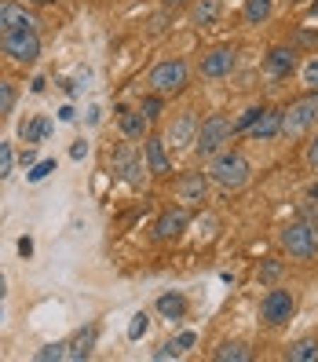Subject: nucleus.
<instances>
[{
  "instance_id": "obj_11",
  "label": "nucleus",
  "mask_w": 318,
  "mask_h": 362,
  "mask_svg": "<svg viewBox=\"0 0 318 362\" xmlns=\"http://www.w3.org/2000/svg\"><path fill=\"white\" fill-rule=\"evenodd\" d=\"M187 223H190L187 209H168V212H161V220L154 227V238L158 242H172V238H179V234L187 230Z\"/></svg>"
},
{
  "instance_id": "obj_21",
  "label": "nucleus",
  "mask_w": 318,
  "mask_h": 362,
  "mask_svg": "<svg viewBox=\"0 0 318 362\" xmlns=\"http://www.w3.org/2000/svg\"><path fill=\"white\" fill-rule=\"evenodd\" d=\"M158 311H161L165 318H183V315H187V296H183V293H165V296H158Z\"/></svg>"
},
{
  "instance_id": "obj_13",
  "label": "nucleus",
  "mask_w": 318,
  "mask_h": 362,
  "mask_svg": "<svg viewBox=\"0 0 318 362\" xmlns=\"http://www.w3.org/2000/svg\"><path fill=\"white\" fill-rule=\"evenodd\" d=\"M143 154H146V168H151V176H168L172 173V161H168V151H165V139H146L143 143Z\"/></svg>"
},
{
  "instance_id": "obj_40",
  "label": "nucleus",
  "mask_w": 318,
  "mask_h": 362,
  "mask_svg": "<svg viewBox=\"0 0 318 362\" xmlns=\"http://www.w3.org/2000/svg\"><path fill=\"white\" fill-rule=\"evenodd\" d=\"M311 198H314V202H318V183H314V187H311Z\"/></svg>"
},
{
  "instance_id": "obj_8",
  "label": "nucleus",
  "mask_w": 318,
  "mask_h": 362,
  "mask_svg": "<svg viewBox=\"0 0 318 362\" xmlns=\"http://www.w3.org/2000/svg\"><path fill=\"white\" fill-rule=\"evenodd\" d=\"M293 308H296V300H293L289 289H267L264 300H260V315H264L267 326H285L293 318Z\"/></svg>"
},
{
  "instance_id": "obj_34",
  "label": "nucleus",
  "mask_w": 318,
  "mask_h": 362,
  "mask_svg": "<svg viewBox=\"0 0 318 362\" xmlns=\"http://www.w3.org/2000/svg\"><path fill=\"white\" fill-rule=\"evenodd\" d=\"M179 355H183V351L176 348V340H172V344H161V348L154 351V358H158V362H165V358H179Z\"/></svg>"
},
{
  "instance_id": "obj_6",
  "label": "nucleus",
  "mask_w": 318,
  "mask_h": 362,
  "mask_svg": "<svg viewBox=\"0 0 318 362\" xmlns=\"http://www.w3.org/2000/svg\"><path fill=\"white\" fill-rule=\"evenodd\" d=\"M0 48H4V55H11L15 62L30 66V62H37V55H40V37H37V26L0 33Z\"/></svg>"
},
{
  "instance_id": "obj_36",
  "label": "nucleus",
  "mask_w": 318,
  "mask_h": 362,
  "mask_svg": "<svg viewBox=\"0 0 318 362\" xmlns=\"http://www.w3.org/2000/svg\"><path fill=\"white\" fill-rule=\"evenodd\" d=\"M307 165H311L314 173H318V136H314V139L307 143Z\"/></svg>"
},
{
  "instance_id": "obj_37",
  "label": "nucleus",
  "mask_w": 318,
  "mask_h": 362,
  "mask_svg": "<svg viewBox=\"0 0 318 362\" xmlns=\"http://www.w3.org/2000/svg\"><path fill=\"white\" fill-rule=\"evenodd\" d=\"M84 154H88V143H84V139H81V143H73V146H70V158H73V161H81V158H84Z\"/></svg>"
},
{
  "instance_id": "obj_2",
  "label": "nucleus",
  "mask_w": 318,
  "mask_h": 362,
  "mask_svg": "<svg viewBox=\"0 0 318 362\" xmlns=\"http://www.w3.org/2000/svg\"><path fill=\"white\" fill-rule=\"evenodd\" d=\"M230 136H235V121H227L223 114L205 117V121H201V129H198V143H194L198 158H216L220 151H227Z\"/></svg>"
},
{
  "instance_id": "obj_28",
  "label": "nucleus",
  "mask_w": 318,
  "mask_h": 362,
  "mask_svg": "<svg viewBox=\"0 0 318 362\" xmlns=\"http://www.w3.org/2000/svg\"><path fill=\"white\" fill-rule=\"evenodd\" d=\"M161 99H165V95H158V92L143 99V106H139V110H143V117H146V121H154V117H161Z\"/></svg>"
},
{
  "instance_id": "obj_3",
  "label": "nucleus",
  "mask_w": 318,
  "mask_h": 362,
  "mask_svg": "<svg viewBox=\"0 0 318 362\" xmlns=\"http://www.w3.org/2000/svg\"><path fill=\"white\" fill-rule=\"evenodd\" d=\"M187 81H190V70H187L183 59H165L151 70V77H146L151 92H158V95H179L187 88Z\"/></svg>"
},
{
  "instance_id": "obj_14",
  "label": "nucleus",
  "mask_w": 318,
  "mask_h": 362,
  "mask_svg": "<svg viewBox=\"0 0 318 362\" xmlns=\"http://www.w3.org/2000/svg\"><path fill=\"white\" fill-rule=\"evenodd\" d=\"M296 70V52L293 48H271L267 52V74L271 77H289Z\"/></svg>"
},
{
  "instance_id": "obj_30",
  "label": "nucleus",
  "mask_w": 318,
  "mask_h": 362,
  "mask_svg": "<svg viewBox=\"0 0 318 362\" xmlns=\"http://www.w3.org/2000/svg\"><path fill=\"white\" fill-rule=\"evenodd\" d=\"M59 358H66V344H48L37 351V362H59Z\"/></svg>"
},
{
  "instance_id": "obj_41",
  "label": "nucleus",
  "mask_w": 318,
  "mask_h": 362,
  "mask_svg": "<svg viewBox=\"0 0 318 362\" xmlns=\"http://www.w3.org/2000/svg\"><path fill=\"white\" fill-rule=\"evenodd\" d=\"M165 4H187V0H165Z\"/></svg>"
},
{
  "instance_id": "obj_18",
  "label": "nucleus",
  "mask_w": 318,
  "mask_h": 362,
  "mask_svg": "<svg viewBox=\"0 0 318 362\" xmlns=\"http://www.w3.org/2000/svg\"><path fill=\"white\" fill-rule=\"evenodd\" d=\"M220 11H223V4L220 0H198L194 4V11H190V23L194 26H216V18H220Z\"/></svg>"
},
{
  "instance_id": "obj_7",
  "label": "nucleus",
  "mask_w": 318,
  "mask_h": 362,
  "mask_svg": "<svg viewBox=\"0 0 318 362\" xmlns=\"http://www.w3.org/2000/svg\"><path fill=\"white\" fill-rule=\"evenodd\" d=\"M114 168L121 173V180L129 183V187H136V190L146 183V173H151V168H146V154H136L129 143L117 146V154H114Z\"/></svg>"
},
{
  "instance_id": "obj_27",
  "label": "nucleus",
  "mask_w": 318,
  "mask_h": 362,
  "mask_svg": "<svg viewBox=\"0 0 318 362\" xmlns=\"http://www.w3.org/2000/svg\"><path fill=\"white\" fill-rule=\"evenodd\" d=\"M15 173V151L11 143H0V180H8Z\"/></svg>"
},
{
  "instance_id": "obj_44",
  "label": "nucleus",
  "mask_w": 318,
  "mask_h": 362,
  "mask_svg": "<svg viewBox=\"0 0 318 362\" xmlns=\"http://www.w3.org/2000/svg\"><path fill=\"white\" fill-rule=\"evenodd\" d=\"M293 4H307V0H293Z\"/></svg>"
},
{
  "instance_id": "obj_24",
  "label": "nucleus",
  "mask_w": 318,
  "mask_h": 362,
  "mask_svg": "<svg viewBox=\"0 0 318 362\" xmlns=\"http://www.w3.org/2000/svg\"><path fill=\"white\" fill-rule=\"evenodd\" d=\"M48 132H52V121H48V117H33L30 124H23V139H26V143L48 139Z\"/></svg>"
},
{
  "instance_id": "obj_29",
  "label": "nucleus",
  "mask_w": 318,
  "mask_h": 362,
  "mask_svg": "<svg viewBox=\"0 0 318 362\" xmlns=\"http://www.w3.org/2000/svg\"><path fill=\"white\" fill-rule=\"evenodd\" d=\"M300 77H304V84H307V92H314L318 95V55L307 62V66L300 70Z\"/></svg>"
},
{
  "instance_id": "obj_1",
  "label": "nucleus",
  "mask_w": 318,
  "mask_h": 362,
  "mask_svg": "<svg viewBox=\"0 0 318 362\" xmlns=\"http://www.w3.org/2000/svg\"><path fill=\"white\" fill-rule=\"evenodd\" d=\"M249 176H252L249 158L238 154V151H230V146L220 151L216 158H208V180L216 187H223V190H242L249 183Z\"/></svg>"
},
{
  "instance_id": "obj_42",
  "label": "nucleus",
  "mask_w": 318,
  "mask_h": 362,
  "mask_svg": "<svg viewBox=\"0 0 318 362\" xmlns=\"http://www.w3.org/2000/svg\"><path fill=\"white\" fill-rule=\"evenodd\" d=\"M0 293H4V274H0Z\"/></svg>"
},
{
  "instance_id": "obj_22",
  "label": "nucleus",
  "mask_w": 318,
  "mask_h": 362,
  "mask_svg": "<svg viewBox=\"0 0 318 362\" xmlns=\"http://www.w3.org/2000/svg\"><path fill=\"white\" fill-rule=\"evenodd\" d=\"M274 11V0H245V23H267Z\"/></svg>"
},
{
  "instance_id": "obj_17",
  "label": "nucleus",
  "mask_w": 318,
  "mask_h": 362,
  "mask_svg": "<svg viewBox=\"0 0 318 362\" xmlns=\"http://www.w3.org/2000/svg\"><path fill=\"white\" fill-rule=\"evenodd\" d=\"M92 348H95V326L81 329L73 340H66V358H70V362H81V358L92 355Z\"/></svg>"
},
{
  "instance_id": "obj_16",
  "label": "nucleus",
  "mask_w": 318,
  "mask_h": 362,
  "mask_svg": "<svg viewBox=\"0 0 318 362\" xmlns=\"http://www.w3.org/2000/svg\"><path fill=\"white\" fill-rule=\"evenodd\" d=\"M117 124H121V136L124 139H143L151 121L143 117V110H117Z\"/></svg>"
},
{
  "instance_id": "obj_32",
  "label": "nucleus",
  "mask_w": 318,
  "mask_h": 362,
  "mask_svg": "<svg viewBox=\"0 0 318 362\" xmlns=\"http://www.w3.org/2000/svg\"><path fill=\"white\" fill-rule=\"evenodd\" d=\"M11 103H15V88H11L8 81H0V117L11 110Z\"/></svg>"
},
{
  "instance_id": "obj_15",
  "label": "nucleus",
  "mask_w": 318,
  "mask_h": 362,
  "mask_svg": "<svg viewBox=\"0 0 318 362\" xmlns=\"http://www.w3.org/2000/svg\"><path fill=\"white\" fill-rule=\"evenodd\" d=\"M249 136L252 139H274V136H282V110H267V106H264V114L249 129Z\"/></svg>"
},
{
  "instance_id": "obj_4",
  "label": "nucleus",
  "mask_w": 318,
  "mask_h": 362,
  "mask_svg": "<svg viewBox=\"0 0 318 362\" xmlns=\"http://www.w3.org/2000/svg\"><path fill=\"white\" fill-rule=\"evenodd\" d=\"M314 121H318V95L311 92L307 99H296L289 110H282V136L285 139H300Z\"/></svg>"
},
{
  "instance_id": "obj_10",
  "label": "nucleus",
  "mask_w": 318,
  "mask_h": 362,
  "mask_svg": "<svg viewBox=\"0 0 318 362\" xmlns=\"http://www.w3.org/2000/svg\"><path fill=\"white\" fill-rule=\"evenodd\" d=\"M235 66H238V52L235 48H212L201 59V77L220 81V77H230V70H235Z\"/></svg>"
},
{
  "instance_id": "obj_20",
  "label": "nucleus",
  "mask_w": 318,
  "mask_h": 362,
  "mask_svg": "<svg viewBox=\"0 0 318 362\" xmlns=\"http://www.w3.org/2000/svg\"><path fill=\"white\" fill-rule=\"evenodd\" d=\"M212 358H216V362H249L252 351L245 344H238V340H227V344H220L216 351H212Z\"/></svg>"
},
{
  "instance_id": "obj_31",
  "label": "nucleus",
  "mask_w": 318,
  "mask_h": 362,
  "mask_svg": "<svg viewBox=\"0 0 318 362\" xmlns=\"http://www.w3.org/2000/svg\"><path fill=\"white\" fill-rule=\"evenodd\" d=\"M55 173V161L48 158V161H37L33 168H30V183H40V180H48Z\"/></svg>"
},
{
  "instance_id": "obj_39",
  "label": "nucleus",
  "mask_w": 318,
  "mask_h": 362,
  "mask_svg": "<svg viewBox=\"0 0 318 362\" xmlns=\"http://www.w3.org/2000/svg\"><path fill=\"white\" fill-rule=\"evenodd\" d=\"M18 252H23V257H30V252H33V242H30V238H18Z\"/></svg>"
},
{
  "instance_id": "obj_35",
  "label": "nucleus",
  "mask_w": 318,
  "mask_h": 362,
  "mask_svg": "<svg viewBox=\"0 0 318 362\" xmlns=\"http://www.w3.org/2000/svg\"><path fill=\"white\" fill-rule=\"evenodd\" d=\"M194 344H198V333H194V329H187V333H179V337H176V348H179V351L194 348Z\"/></svg>"
},
{
  "instance_id": "obj_26",
  "label": "nucleus",
  "mask_w": 318,
  "mask_h": 362,
  "mask_svg": "<svg viewBox=\"0 0 318 362\" xmlns=\"http://www.w3.org/2000/svg\"><path fill=\"white\" fill-rule=\"evenodd\" d=\"M146 329H151V315H146V311L132 315V322H129V340H139V337H146Z\"/></svg>"
},
{
  "instance_id": "obj_38",
  "label": "nucleus",
  "mask_w": 318,
  "mask_h": 362,
  "mask_svg": "<svg viewBox=\"0 0 318 362\" xmlns=\"http://www.w3.org/2000/svg\"><path fill=\"white\" fill-rule=\"evenodd\" d=\"M73 117H77L73 106H62V110H59V121H73Z\"/></svg>"
},
{
  "instance_id": "obj_19",
  "label": "nucleus",
  "mask_w": 318,
  "mask_h": 362,
  "mask_svg": "<svg viewBox=\"0 0 318 362\" xmlns=\"http://www.w3.org/2000/svg\"><path fill=\"white\" fill-rule=\"evenodd\" d=\"M205 190H208L205 176H201V173H190V176L179 183V198H183L187 205H198V202H205Z\"/></svg>"
},
{
  "instance_id": "obj_43",
  "label": "nucleus",
  "mask_w": 318,
  "mask_h": 362,
  "mask_svg": "<svg viewBox=\"0 0 318 362\" xmlns=\"http://www.w3.org/2000/svg\"><path fill=\"white\" fill-rule=\"evenodd\" d=\"M33 4H52V0H33Z\"/></svg>"
},
{
  "instance_id": "obj_9",
  "label": "nucleus",
  "mask_w": 318,
  "mask_h": 362,
  "mask_svg": "<svg viewBox=\"0 0 318 362\" xmlns=\"http://www.w3.org/2000/svg\"><path fill=\"white\" fill-rule=\"evenodd\" d=\"M198 117L194 114H179L172 124H168V132H165V146H172V151H187L190 143H198Z\"/></svg>"
},
{
  "instance_id": "obj_45",
  "label": "nucleus",
  "mask_w": 318,
  "mask_h": 362,
  "mask_svg": "<svg viewBox=\"0 0 318 362\" xmlns=\"http://www.w3.org/2000/svg\"><path fill=\"white\" fill-rule=\"evenodd\" d=\"M314 227H318V220H314Z\"/></svg>"
},
{
  "instance_id": "obj_33",
  "label": "nucleus",
  "mask_w": 318,
  "mask_h": 362,
  "mask_svg": "<svg viewBox=\"0 0 318 362\" xmlns=\"http://www.w3.org/2000/svg\"><path fill=\"white\" fill-rule=\"evenodd\" d=\"M278 274H282V264H278V260H267V264L260 267V279H264V282H274Z\"/></svg>"
},
{
  "instance_id": "obj_23",
  "label": "nucleus",
  "mask_w": 318,
  "mask_h": 362,
  "mask_svg": "<svg viewBox=\"0 0 318 362\" xmlns=\"http://www.w3.org/2000/svg\"><path fill=\"white\" fill-rule=\"evenodd\" d=\"M289 358L293 362H318V340H311V337L296 340V344L289 348Z\"/></svg>"
},
{
  "instance_id": "obj_25",
  "label": "nucleus",
  "mask_w": 318,
  "mask_h": 362,
  "mask_svg": "<svg viewBox=\"0 0 318 362\" xmlns=\"http://www.w3.org/2000/svg\"><path fill=\"white\" fill-rule=\"evenodd\" d=\"M260 114H264V106H249V110H245V114H242V117L235 121V136H238V132H249L252 124L260 121Z\"/></svg>"
},
{
  "instance_id": "obj_12",
  "label": "nucleus",
  "mask_w": 318,
  "mask_h": 362,
  "mask_svg": "<svg viewBox=\"0 0 318 362\" xmlns=\"http://www.w3.org/2000/svg\"><path fill=\"white\" fill-rule=\"evenodd\" d=\"M30 26H37V23H33V15L23 4H15V0H0V33L30 30Z\"/></svg>"
},
{
  "instance_id": "obj_5",
  "label": "nucleus",
  "mask_w": 318,
  "mask_h": 362,
  "mask_svg": "<svg viewBox=\"0 0 318 362\" xmlns=\"http://www.w3.org/2000/svg\"><path fill=\"white\" fill-rule=\"evenodd\" d=\"M282 245L293 260H314L318 257V227H311V223L282 227Z\"/></svg>"
}]
</instances>
